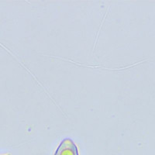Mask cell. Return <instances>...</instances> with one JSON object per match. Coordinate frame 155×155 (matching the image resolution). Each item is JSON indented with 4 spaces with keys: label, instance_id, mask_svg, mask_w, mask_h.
<instances>
[{
    "label": "cell",
    "instance_id": "6da1fadb",
    "mask_svg": "<svg viewBox=\"0 0 155 155\" xmlns=\"http://www.w3.org/2000/svg\"><path fill=\"white\" fill-rule=\"evenodd\" d=\"M54 155H79L78 149L74 141L71 139L66 138L61 142Z\"/></svg>",
    "mask_w": 155,
    "mask_h": 155
},
{
    "label": "cell",
    "instance_id": "7a4b0ae2",
    "mask_svg": "<svg viewBox=\"0 0 155 155\" xmlns=\"http://www.w3.org/2000/svg\"><path fill=\"white\" fill-rule=\"evenodd\" d=\"M4 155H11L10 153H6V154H4Z\"/></svg>",
    "mask_w": 155,
    "mask_h": 155
}]
</instances>
